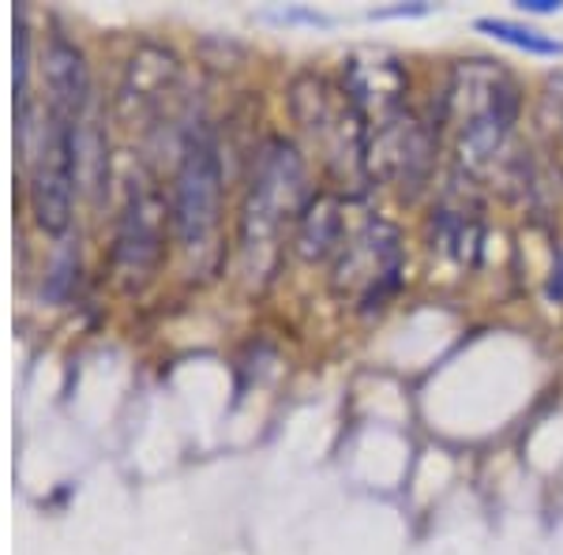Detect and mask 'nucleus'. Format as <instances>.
I'll return each instance as SVG.
<instances>
[{
    "label": "nucleus",
    "instance_id": "7ed1b4c3",
    "mask_svg": "<svg viewBox=\"0 0 563 555\" xmlns=\"http://www.w3.org/2000/svg\"><path fill=\"white\" fill-rule=\"evenodd\" d=\"M398 281H402V233L384 218H372L334 256L331 293L372 315L387 304Z\"/></svg>",
    "mask_w": 563,
    "mask_h": 555
},
{
    "label": "nucleus",
    "instance_id": "f03ea898",
    "mask_svg": "<svg viewBox=\"0 0 563 555\" xmlns=\"http://www.w3.org/2000/svg\"><path fill=\"white\" fill-rule=\"evenodd\" d=\"M305 158L289 140H267L256 154L241 211V252L252 270H263V252H271L282 225L305 211Z\"/></svg>",
    "mask_w": 563,
    "mask_h": 555
},
{
    "label": "nucleus",
    "instance_id": "f257e3e1",
    "mask_svg": "<svg viewBox=\"0 0 563 555\" xmlns=\"http://www.w3.org/2000/svg\"><path fill=\"white\" fill-rule=\"evenodd\" d=\"M289 109L297 124L312 135L327 169L334 173L346 196H361L372 185L368 169V121L350 102L346 87L320 71H301L289 87Z\"/></svg>",
    "mask_w": 563,
    "mask_h": 555
},
{
    "label": "nucleus",
    "instance_id": "1a4fd4ad",
    "mask_svg": "<svg viewBox=\"0 0 563 555\" xmlns=\"http://www.w3.org/2000/svg\"><path fill=\"white\" fill-rule=\"evenodd\" d=\"M346 199L342 192H316L308 196L305 211L297 214L294 230V248L297 256L308 263H320L327 256H339L342 252V233H346Z\"/></svg>",
    "mask_w": 563,
    "mask_h": 555
},
{
    "label": "nucleus",
    "instance_id": "ddd939ff",
    "mask_svg": "<svg viewBox=\"0 0 563 555\" xmlns=\"http://www.w3.org/2000/svg\"><path fill=\"white\" fill-rule=\"evenodd\" d=\"M522 12H560V0H522Z\"/></svg>",
    "mask_w": 563,
    "mask_h": 555
},
{
    "label": "nucleus",
    "instance_id": "0eeeda50",
    "mask_svg": "<svg viewBox=\"0 0 563 555\" xmlns=\"http://www.w3.org/2000/svg\"><path fill=\"white\" fill-rule=\"evenodd\" d=\"M166 203L154 188H132L113 248V270L124 289H140L151 281L166 244Z\"/></svg>",
    "mask_w": 563,
    "mask_h": 555
},
{
    "label": "nucleus",
    "instance_id": "f8f14e48",
    "mask_svg": "<svg viewBox=\"0 0 563 555\" xmlns=\"http://www.w3.org/2000/svg\"><path fill=\"white\" fill-rule=\"evenodd\" d=\"M549 297L563 300V248L556 252V263H552V278H549Z\"/></svg>",
    "mask_w": 563,
    "mask_h": 555
},
{
    "label": "nucleus",
    "instance_id": "6e6552de",
    "mask_svg": "<svg viewBox=\"0 0 563 555\" xmlns=\"http://www.w3.org/2000/svg\"><path fill=\"white\" fill-rule=\"evenodd\" d=\"M342 87H346L350 102L357 106V113L372 124L387 121V116L402 113L406 95H410V76L398 65V57H390L384 49H361L350 53L342 65Z\"/></svg>",
    "mask_w": 563,
    "mask_h": 555
},
{
    "label": "nucleus",
    "instance_id": "39448f33",
    "mask_svg": "<svg viewBox=\"0 0 563 555\" xmlns=\"http://www.w3.org/2000/svg\"><path fill=\"white\" fill-rule=\"evenodd\" d=\"M440 147V124L421 121L410 109L387 116L368 129V169L372 185H395L406 199L424 192Z\"/></svg>",
    "mask_w": 563,
    "mask_h": 555
},
{
    "label": "nucleus",
    "instance_id": "20e7f679",
    "mask_svg": "<svg viewBox=\"0 0 563 555\" xmlns=\"http://www.w3.org/2000/svg\"><path fill=\"white\" fill-rule=\"evenodd\" d=\"M218 207H222V158L211 132H192L180 154L174 177V203L169 222L180 248L203 252L211 233L218 230Z\"/></svg>",
    "mask_w": 563,
    "mask_h": 555
},
{
    "label": "nucleus",
    "instance_id": "423d86ee",
    "mask_svg": "<svg viewBox=\"0 0 563 555\" xmlns=\"http://www.w3.org/2000/svg\"><path fill=\"white\" fill-rule=\"evenodd\" d=\"M79 162V109L49 106V124L31 177L34 218L45 233H65L71 222V192H76Z\"/></svg>",
    "mask_w": 563,
    "mask_h": 555
},
{
    "label": "nucleus",
    "instance_id": "9b49d317",
    "mask_svg": "<svg viewBox=\"0 0 563 555\" xmlns=\"http://www.w3.org/2000/svg\"><path fill=\"white\" fill-rule=\"evenodd\" d=\"M477 31L493 34L496 42H507V45H515V49L538 53V57H560L563 53V42L549 38L544 31H533V26L511 23V20H477Z\"/></svg>",
    "mask_w": 563,
    "mask_h": 555
},
{
    "label": "nucleus",
    "instance_id": "9d476101",
    "mask_svg": "<svg viewBox=\"0 0 563 555\" xmlns=\"http://www.w3.org/2000/svg\"><path fill=\"white\" fill-rule=\"evenodd\" d=\"M432 244L448 248L455 259H470L481 244V222L477 207H466V199L455 203V196H448L440 203V211L432 218Z\"/></svg>",
    "mask_w": 563,
    "mask_h": 555
}]
</instances>
